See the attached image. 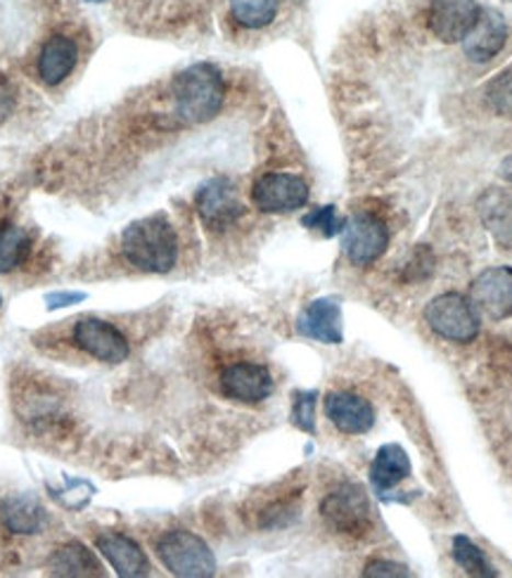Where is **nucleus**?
<instances>
[{"instance_id":"nucleus-24","label":"nucleus","mask_w":512,"mask_h":578,"mask_svg":"<svg viewBox=\"0 0 512 578\" xmlns=\"http://www.w3.org/2000/svg\"><path fill=\"white\" fill-rule=\"evenodd\" d=\"M453 559H456L458 567H463L465 574H470V576H479V578H493L496 576L487 555L481 553L479 547L467 536L453 539Z\"/></svg>"},{"instance_id":"nucleus-6","label":"nucleus","mask_w":512,"mask_h":578,"mask_svg":"<svg viewBox=\"0 0 512 578\" xmlns=\"http://www.w3.org/2000/svg\"><path fill=\"white\" fill-rule=\"evenodd\" d=\"M252 202L263 214H289L309 202V185L295 173H266L252 185Z\"/></svg>"},{"instance_id":"nucleus-17","label":"nucleus","mask_w":512,"mask_h":578,"mask_svg":"<svg viewBox=\"0 0 512 578\" xmlns=\"http://www.w3.org/2000/svg\"><path fill=\"white\" fill-rule=\"evenodd\" d=\"M328 420L340 429L342 434H365L375 424V410L365 398L351 392H332L326 396Z\"/></svg>"},{"instance_id":"nucleus-23","label":"nucleus","mask_w":512,"mask_h":578,"mask_svg":"<svg viewBox=\"0 0 512 578\" xmlns=\"http://www.w3.org/2000/svg\"><path fill=\"white\" fill-rule=\"evenodd\" d=\"M281 10V0H230V14L244 29L269 26Z\"/></svg>"},{"instance_id":"nucleus-1","label":"nucleus","mask_w":512,"mask_h":578,"mask_svg":"<svg viewBox=\"0 0 512 578\" xmlns=\"http://www.w3.org/2000/svg\"><path fill=\"white\" fill-rule=\"evenodd\" d=\"M171 102L173 116L185 126L212 122L226 102L224 73L207 63L179 71L171 81Z\"/></svg>"},{"instance_id":"nucleus-7","label":"nucleus","mask_w":512,"mask_h":578,"mask_svg":"<svg viewBox=\"0 0 512 578\" xmlns=\"http://www.w3.org/2000/svg\"><path fill=\"white\" fill-rule=\"evenodd\" d=\"M75 344L105 365H122L130 355L126 335L116 325L100 318H81L75 325Z\"/></svg>"},{"instance_id":"nucleus-33","label":"nucleus","mask_w":512,"mask_h":578,"mask_svg":"<svg viewBox=\"0 0 512 578\" xmlns=\"http://www.w3.org/2000/svg\"><path fill=\"white\" fill-rule=\"evenodd\" d=\"M0 306H3V296H0Z\"/></svg>"},{"instance_id":"nucleus-3","label":"nucleus","mask_w":512,"mask_h":578,"mask_svg":"<svg viewBox=\"0 0 512 578\" xmlns=\"http://www.w3.org/2000/svg\"><path fill=\"white\" fill-rule=\"evenodd\" d=\"M157 557L173 576L181 578H209L216 574V557L209 545L185 529L167 531L157 541Z\"/></svg>"},{"instance_id":"nucleus-13","label":"nucleus","mask_w":512,"mask_h":578,"mask_svg":"<svg viewBox=\"0 0 512 578\" xmlns=\"http://www.w3.org/2000/svg\"><path fill=\"white\" fill-rule=\"evenodd\" d=\"M297 332L306 339H316L320 344H342L344 322L340 302L334 296H323V299L311 302L301 310Z\"/></svg>"},{"instance_id":"nucleus-29","label":"nucleus","mask_w":512,"mask_h":578,"mask_svg":"<svg viewBox=\"0 0 512 578\" xmlns=\"http://www.w3.org/2000/svg\"><path fill=\"white\" fill-rule=\"evenodd\" d=\"M83 299H86L83 292H53L46 296V306L55 310V308H67V306L81 304Z\"/></svg>"},{"instance_id":"nucleus-20","label":"nucleus","mask_w":512,"mask_h":578,"mask_svg":"<svg viewBox=\"0 0 512 578\" xmlns=\"http://www.w3.org/2000/svg\"><path fill=\"white\" fill-rule=\"evenodd\" d=\"M408 474H411V461H408L406 451L399 443H387V446L377 451L371 465V484L375 491L383 496L391 491L394 486H399Z\"/></svg>"},{"instance_id":"nucleus-18","label":"nucleus","mask_w":512,"mask_h":578,"mask_svg":"<svg viewBox=\"0 0 512 578\" xmlns=\"http://www.w3.org/2000/svg\"><path fill=\"white\" fill-rule=\"evenodd\" d=\"M0 524L14 536H38L48 524V514L34 496L14 494L0 502Z\"/></svg>"},{"instance_id":"nucleus-31","label":"nucleus","mask_w":512,"mask_h":578,"mask_svg":"<svg viewBox=\"0 0 512 578\" xmlns=\"http://www.w3.org/2000/svg\"><path fill=\"white\" fill-rule=\"evenodd\" d=\"M501 175L505 178L508 183H512V157H508L503 165H501Z\"/></svg>"},{"instance_id":"nucleus-8","label":"nucleus","mask_w":512,"mask_h":578,"mask_svg":"<svg viewBox=\"0 0 512 578\" xmlns=\"http://www.w3.org/2000/svg\"><path fill=\"white\" fill-rule=\"evenodd\" d=\"M197 214L209 230H226L236 226L244 214V204L236 185L226 178H212L197 190Z\"/></svg>"},{"instance_id":"nucleus-5","label":"nucleus","mask_w":512,"mask_h":578,"mask_svg":"<svg viewBox=\"0 0 512 578\" xmlns=\"http://www.w3.org/2000/svg\"><path fill=\"white\" fill-rule=\"evenodd\" d=\"M342 247L346 259L354 265H371L385 254L389 247V230L379 216L359 212L351 216L342 230Z\"/></svg>"},{"instance_id":"nucleus-28","label":"nucleus","mask_w":512,"mask_h":578,"mask_svg":"<svg viewBox=\"0 0 512 578\" xmlns=\"http://www.w3.org/2000/svg\"><path fill=\"white\" fill-rule=\"evenodd\" d=\"M363 576H368V578H379V576L399 578V576H411V571L401 565H394V562H373V565L365 567Z\"/></svg>"},{"instance_id":"nucleus-27","label":"nucleus","mask_w":512,"mask_h":578,"mask_svg":"<svg viewBox=\"0 0 512 578\" xmlns=\"http://www.w3.org/2000/svg\"><path fill=\"white\" fill-rule=\"evenodd\" d=\"M316 392H299L295 396V406H292V422L306 434H316Z\"/></svg>"},{"instance_id":"nucleus-2","label":"nucleus","mask_w":512,"mask_h":578,"mask_svg":"<svg viewBox=\"0 0 512 578\" xmlns=\"http://www.w3.org/2000/svg\"><path fill=\"white\" fill-rule=\"evenodd\" d=\"M122 257L143 273H169L179 261V235L164 214L134 220L122 233Z\"/></svg>"},{"instance_id":"nucleus-22","label":"nucleus","mask_w":512,"mask_h":578,"mask_svg":"<svg viewBox=\"0 0 512 578\" xmlns=\"http://www.w3.org/2000/svg\"><path fill=\"white\" fill-rule=\"evenodd\" d=\"M32 254V235L18 224L0 226V275L18 271Z\"/></svg>"},{"instance_id":"nucleus-4","label":"nucleus","mask_w":512,"mask_h":578,"mask_svg":"<svg viewBox=\"0 0 512 578\" xmlns=\"http://www.w3.org/2000/svg\"><path fill=\"white\" fill-rule=\"evenodd\" d=\"M425 320L430 328L448 339V342L467 344L479 335V316L467 296L458 292L439 294L425 308Z\"/></svg>"},{"instance_id":"nucleus-15","label":"nucleus","mask_w":512,"mask_h":578,"mask_svg":"<svg viewBox=\"0 0 512 578\" xmlns=\"http://www.w3.org/2000/svg\"><path fill=\"white\" fill-rule=\"evenodd\" d=\"M79 63V46L67 34H53L36 57V73L46 86L65 83Z\"/></svg>"},{"instance_id":"nucleus-16","label":"nucleus","mask_w":512,"mask_h":578,"mask_svg":"<svg viewBox=\"0 0 512 578\" xmlns=\"http://www.w3.org/2000/svg\"><path fill=\"white\" fill-rule=\"evenodd\" d=\"M95 547L122 578H140L150 574L148 555L143 553V547L134 539L124 536V533H100L95 539Z\"/></svg>"},{"instance_id":"nucleus-26","label":"nucleus","mask_w":512,"mask_h":578,"mask_svg":"<svg viewBox=\"0 0 512 578\" xmlns=\"http://www.w3.org/2000/svg\"><path fill=\"white\" fill-rule=\"evenodd\" d=\"M489 107L505 118H512V65L487 86Z\"/></svg>"},{"instance_id":"nucleus-12","label":"nucleus","mask_w":512,"mask_h":578,"mask_svg":"<svg viewBox=\"0 0 512 578\" xmlns=\"http://www.w3.org/2000/svg\"><path fill=\"white\" fill-rule=\"evenodd\" d=\"M221 392L240 404H261L273 394V375L266 365L232 363L221 373Z\"/></svg>"},{"instance_id":"nucleus-30","label":"nucleus","mask_w":512,"mask_h":578,"mask_svg":"<svg viewBox=\"0 0 512 578\" xmlns=\"http://www.w3.org/2000/svg\"><path fill=\"white\" fill-rule=\"evenodd\" d=\"M14 105H18V98H14V88L10 86L8 79H0V122L14 112Z\"/></svg>"},{"instance_id":"nucleus-32","label":"nucleus","mask_w":512,"mask_h":578,"mask_svg":"<svg viewBox=\"0 0 512 578\" xmlns=\"http://www.w3.org/2000/svg\"><path fill=\"white\" fill-rule=\"evenodd\" d=\"M88 3H105V0H88Z\"/></svg>"},{"instance_id":"nucleus-11","label":"nucleus","mask_w":512,"mask_h":578,"mask_svg":"<svg viewBox=\"0 0 512 578\" xmlns=\"http://www.w3.org/2000/svg\"><path fill=\"white\" fill-rule=\"evenodd\" d=\"M479 12L477 0H432L428 10L430 32L444 43H458L470 34Z\"/></svg>"},{"instance_id":"nucleus-9","label":"nucleus","mask_w":512,"mask_h":578,"mask_svg":"<svg viewBox=\"0 0 512 578\" xmlns=\"http://www.w3.org/2000/svg\"><path fill=\"white\" fill-rule=\"evenodd\" d=\"M320 512H323V520L334 531L349 533V536H361L371 522L368 498L354 484H344L328 494L323 506H320Z\"/></svg>"},{"instance_id":"nucleus-19","label":"nucleus","mask_w":512,"mask_h":578,"mask_svg":"<svg viewBox=\"0 0 512 578\" xmlns=\"http://www.w3.org/2000/svg\"><path fill=\"white\" fill-rule=\"evenodd\" d=\"M481 224L489 230L496 245L512 249V192L489 188L477 202Z\"/></svg>"},{"instance_id":"nucleus-21","label":"nucleus","mask_w":512,"mask_h":578,"mask_svg":"<svg viewBox=\"0 0 512 578\" xmlns=\"http://www.w3.org/2000/svg\"><path fill=\"white\" fill-rule=\"evenodd\" d=\"M50 574L53 576H102V565L98 557L81 543H67L57 547L50 557Z\"/></svg>"},{"instance_id":"nucleus-14","label":"nucleus","mask_w":512,"mask_h":578,"mask_svg":"<svg viewBox=\"0 0 512 578\" xmlns=\"http://www.w3.org/2000/svg\"><path fill=\"white\" fill-rule=\"evenodd\" d=\"M508 41V24L505 18L493 8L479 12L477 24L470 29V34L463 38V50L473 63L485 65L499 55Z\"/></svg>"},{"instance_id":"nucleus-10","label":"nucleus","mask_w":512,"mask_h":578,"mask_svg":"<svg viewBox=\"0 0 512 578\" xmlns=\"http://www.w3.org/2000/svg\"><path fill=\"white\" fill-rule=\"evenodd\" d=\"M470 302L477 314L491 320H503L512 316V269L510 265H493L479 273L470 287Z\"/></svg>"},{"instance_id":"nucleus-25","label":"nucleus","mask_w":512,"mask_h":578,"mask_svg":"<svg viewBox=\"0 0 512 578\" xmlns=\"http://www.w3.org/2000/svg\"><path fill=\"white\" fill-rule=\"evenodd\" d=\"M346 220L338 214V206L334 204H326V206H316L309 214L301 218V226L316 230L323 237H334L344 230Z\"/></svg>"}]
</instances>
